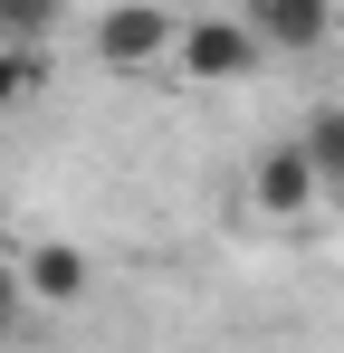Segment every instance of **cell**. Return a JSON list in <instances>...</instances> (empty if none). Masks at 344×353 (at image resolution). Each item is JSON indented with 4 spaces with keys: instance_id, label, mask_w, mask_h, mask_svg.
I'll return each instance as SVG.
<instances>
[{
    "instance_id": "8",
    "label": "cell",
    "mask_w": 344,
    "mask_h": 353,
    "mask_svg": "<svg viewBox=\"0 0 344 353\" xmlns=\"http://www.w3.org/2000/svg\"><path fill=\"white\" fill-rule=\"evenodd\" d=\"M57 19H67V0H0V39H39L48 48Z\"/></svg>"
},
{
    "instance_id": "6",
    "label": "cell",
    "mask_w": 344,
    "mask_h": 353,
    "mask_svg": "<svg viewBox=\"0 0 344 353\" xmlns=\"http://www.w3.org/2000/svg\"><path fill=\"white\" fill-rule=\"evenodd\" d=\"M296 143H306L316 181H325V201H344V105H316V115L296 124Z\"/></svg>"
},
{
    "instance_id": "2",
    "label": "cell",
    "mask_w": 344,
    "mask_h": 353,
    "mask_svg": "<svg viewBox=\"0 0 344 353\" xmlns=\"http://www.w3.org/2000/svg\"><path fill=\"white\" fill-rule=\"evenodd\" d=\"M258 58H268L258 19H229V10L182 19V39H172V67H182L191 86H249V77H258Z\"/></svg>"
},
{
    "instance_id": "5",
    "label": "cell",
    "mask_w": 344,
    "mask_h": 353,
    "mask_svg": "<svg viewBox=\"0 0 344 353\" xmlns=\"http://www.w3.org/2000/svg\"><path fill=\"white\" fill-rule=\"evenodd\" d=\"M249 19H258V39H268V48H316L335 10H325V0H249Z\"/></svg>"
},
{
    "instance_id": "7",
    "label": "cell",
    "mask_w": 344,
    "mask_h": 353,
    "mask_svg": "<svg viewBox=\"0 0 344 353\" xmlns=\"http://www.w3.org/2000/svg\"><path fill=\"white\" fill-rule=\"evenodd\" d=\"M39 86H48V48L39 39H0V115L39 105Z\"/></svg>"
},
{
    "instance_id": "4",
    "label": "cell",
    "mask_w": 344,
    "mask_h": 353,
    "mask_svg": "<svg viewBox=\"0 0 344 353\" xmlns=\"http://www.w3.org/2000/svg\"><path fill=\"white\" fill-rule=\"evenodd\" d=\"M19 287H29V305H86L96 296V258L77 239H39V248H19Z\"/></svg>"
},
{
    "instance_id": "3",
    "label": "cell",
    "mask_w": 344,
    "mask_h": 353,
    "mask_svg": "<svg viewBox=\"0 0 344 353\" xmlns=\"http://www.w3.org/2000/svg\"><path fill=\"white\" fill-rule=\"evenodd\" d=\"M325 201V181H316V163H306V143L287 134V143H268L258 163H249V210L258 220H306Z\"/></svg>"
},
{
    "instance_id": "10",
    "label": "cell",
    "mask_w": 344,
    "mask_h": 353,
    "mask_svg": "<svg viewBox=\"0 0 344 353\" xmlns=\"http://www.w3.org/2000/svg\"><path fill=\"white\" fill-rule=\"evenodd\" d=\"M325 10H335V0H325Z\"/></svg>"
},
{
    "instance_id": "1",
    "label": "cell",
    "mask_w": 344,
    "mask_h": 353,
    "mask_svg": "<svg viewBox=\"0 0 344 353\" xmlns=\"http://www.w3.org/2000/svg\"><path fill=\"white\" fill-rule=\"evenodd\" d=\"M172 39H182L172 0H106L96 29H86L96 67H115V77H153V67H172Z\"/></svg>"
},
{
    "instance_id": "9",
    "label": "cell",
    "mask_w": 344,
    "mask_h": 353,
    "mask_svg": "<svg viewBox=\"0 0 344 353\" xmlns=\"http://www.w3.org/2000/svg\"><path fill=\"white\" fill-rule=\"evenodd\" d=\"M19 315H29V287H19V258L0 268V334H19Z\"/></svg>"
}]
</instances>
